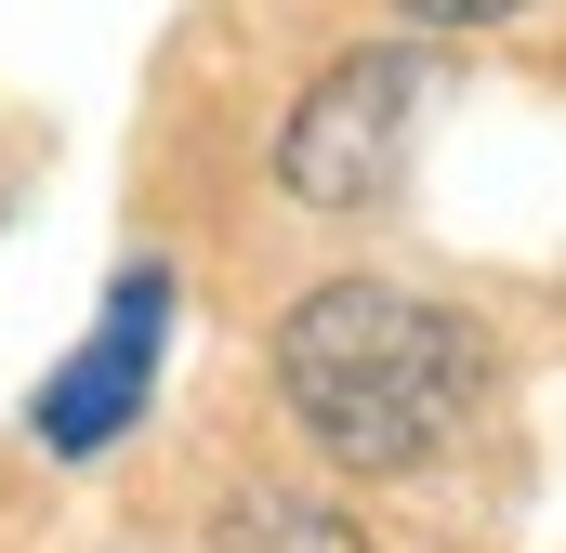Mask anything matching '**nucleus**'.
Here are the masks:
<instances>
[{"label":"nucleus","mask_w":566,"mask_h":553,"mask_svg":"<svg viewBox=\"0 0 566 553\" xmlns=\"http://www.w3.org/2000/svg\"><path fill=\"white\" fill-rule=\"evenodd\" d=\"M409 27H501V13H527V0H396Z\"/></svg>","instance_id":"nucleus-5"},{"label":"nucleus","mask_w":566,"mask_h":553,"mask_svg":"<svg viewBox=\"0 0 566 553\" xmlns=\"http://www.w3.org/2000/svg\"><path fill=\"white\" fill-rule=\"evenodd\" d=\"M211 553H369V541H356V514H343V501L251 488V501H224V541H211Z\"/></svg>","instance_id":"nucleus-4"},{"label":"nucleus","mask_w":566,"mask_h":553,"mask_svg":"<svg viewBox=\"0 0 566 553\" xmlns=\"http://www.w3.org/2000/svg\"><path fill=\"white\" fill-rule=\"evenodd\" d=\"M158 343H171V264H119V290H106V316L80 330V356L40 383V448L53 461H106L119 435L145 421V396H158Z\"/></svg>","instance_id":"nucleus-3"},{"label":"nucleus","mask_w":566,"mask_h":553,"mask_svg":"<svg viewBox=\"0 0 566 553\" xmlns=\"http://www.w3.org/2000/svg\"><path fill=\"white\" fill-rule=\"evenodd\" d=\"M488 330L434 290L396 276H329L277 316V396L316 461L343 474H422L461 448V421L488 409Z\"/></svg>","instance_id":"nucleus-1"},{"label":"nucleus","mask_w":566,"mask_h":553,"mask_svg":"<svg viewBox=\"0 0 566 553\" xmlns=\"http://www.w3.org/2000/svg\"><path fill=\"white\" fill-rule=\"evenodd\" d=\"M422 93L434 66L409 40H369V53H343L303 106H290L277 133V185L290 211H316V225H356L369 198H396V171H409V133H422Z\"/></svg>","instance_id":"nucleus-2"}]
</instances>
